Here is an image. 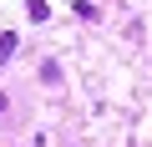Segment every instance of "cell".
Wrapping results in <instances>:
<instances>
[{"label":"cell","mask_w":152,"mask_h":147,"mask_svg":"<svg viewBox=\"0 0 152 147\" xmlns=\"http://www.w3.org/2000/svg\"><path fill=\"white\" fill-rule=\"evenodd\" d=\"M15 46H20V31H5V36H0V66L15 56Z\"/></svg>","instance_id":"6da1fadb"}]
</instances>
